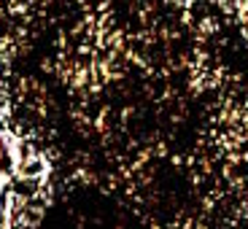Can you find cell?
Instances as JSON below:
<instances>
[{"mask_svg":"<svg viewBox=\"0 0 248 229\" xmlns=\"http://www.w3.org/2000/svg\"><path fill=\"white\" fill-rule=\"evenodd\" d=\"M0 76L100 92L248 78V0H0Z\"/></svg>","mask_w":248,"mask_h":229,"instance_id":"6da1fadb","label":"cell"},{"mask_svg":"<svg viewBox=\"0 0 248 229\" xmlns=\"http://www.w3.org/2000/svg\"><path fill=\"white\" fill-rule=\"evenodd\" d=\"M3 159H6V149H3V143H0V165H3Z\"/></svg>","mask_w":248,"mask_h":229,"instance_id":"7a4b0ae2","label":"cell"}]
</instances>
